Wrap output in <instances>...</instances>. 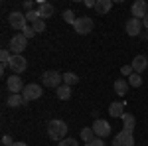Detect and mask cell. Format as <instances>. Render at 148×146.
Instances as JSON below:
<instances>
[{"instance_id":"6da1fadb","label":"cell","mask_w":148,"mask_h":146,"mask_svg":"<svg viewBox=\"0 0 148 146\" xmlns=\"http://www.w3.org/2000/svg\"><path fill=\"white\" fill-rule=\"evenodd\" d=\"M47 136L51 140H57V142L63 140V138H67V123L59 121V119L49 121V124H47Z\"/></svg>"},{"instance_id":"7a4b0ae2","label":"cell","mask_w":148,"mask_h":146,"mask_svg":"<svg viewBox=\"0 0 148 146\" xmlns=\"http://www.w3.org/2000/svg\"><path fill=\"white\" fill-rule=\"evenodd\" d=\"M42 81H44V87H49V89H57L61 87L63 83V75H59V71H53V69H47L42 73Z\"/></svg>"},{"instance_id":"3957f363","label":"cell","mask_w":148,"mask_h":146,"mask_svg":"<svg viewBox=\"0 0 148 146\" xmlns=\"http://www.w3.org/2000/svg\"><path fill=\"white\" fill-rule=\"evenodd\" d=\"M28 47V40L24 38V34H16L10 38V51L12 56H22V51Z\"/></svg>"},{"instance_id":"277c9868","label":"cell","mask_w":148,"mask_h":146,"mask_svg":"<svg viewBox=\"0 0 148 146\" xmlns=\"http://www.w3.org/2000/svg\"><path fill=\"white\" fill-rule=\"evenodd\" d=\"M93 26H95V24H93V20L89 18V16H79L73 28H75V32H77L79 36H87V34H91Z\"/></svg>"},{"instance_id":"5b68a950","label":"cell","mask_w":148,"mask_h":146,"mask_svg":"<svg viewBox=\"0 0 148 146\" xmlns=\"http://www.w3.org/2000/svg\"><path fill=\"white\" fill-rule=\"evenodd\" d=\"M8 24H10L14 30H20V32H22L24 28L28 26L26 14H22V12H10V16H8Z\"/></svg>"},{"instance_id":"8992f818","label":"cell","mask_w":148,"mask_h":146,"mask_svg":"<svg viewBox=\"0 0 148 146\" xmlns=\"http://www.w3.org/2000/svg\"><path fill=\"white\" fill-rule=\"evenodd\" d=\"M6 87H8V91L10 93H14V95H22V91H24V81L20 75H12V77L6 79Z\"/></svg>"},{"instance_id":"52a82bcc","label":"cell","mask_w":148,"mask_h":146,"mask_svg":"<svg viewBox=\"0 0 148 146\" xmlns=\"http://www.w3.org/2000/svg\"><path fill=\"white\" fill-rule=\"evenodd\" d=\"M22 97L28 101H36V99H40L42 97V87L40 85H36V83H30V85H26L22 91Z\"/></svg>"},{"instance_id":"ba28073f","label":"cell","mask_w":148,"mask_h":146,"mask_svg":"<svg viewBox=\"0 0 148 146\" xmlns=\"http://www.w3.org/2000/svg\"><path fill=\"white\" fill-rule=\"evenodd\" d=\"M8 67L18 75V73H24V71L28 69V61H26V57H24V56H12Z\"/></svg>"},{"instance_id":"9c48e42d","label":"cell","mask_w":148,"mask_h":146,"mask_svg":"<svg viewBox=\"0 0 148 146\" xmlns=\"http://www.w3.org/2000/svg\"><path fill=\"white\" fill-rule=\"evenodd\" d=\"M113 146H134V136H132V132L121 130L113 138Z\"/></svg>"},{"instance_id":"30bf717a","label":"cell","mask_w":148,"mask_h":146,"mask_svg":"<svg viewBox=\"0 0 148 146\" xmlns=\"http://www.w3.org/2000/svg\"><path fill=\"white\" fill-rule=\"evenodd\" d=\"M91 128L95 130V134L99 136V138H105V136L111 134V124L107 123V121H103V119H97V121L91 124Z\"/></svg>"},{"instance_id":"8fae6325","label":"cell","mask_w":148,"mask_h":146,"mask_svg":"<svg viewBox=\"0 0 148 146\" xmlns=\"http://www.w3.org/2000/svg\"><path fill=\"white\" fill-rule=\"evenodd\" d=\"M130 12H132V18H136V20H144V16L148 14V4L144 2V0H136V2L132 4Z\"/></svg>"},{"instance_id":"7c38bea8","label":"cell","mask_w":148,"mask_h":146,"mask_svg":"<svg viewBox=\"0 0 148 146\" xmlns=\"http://www.w3.org/2000/svg\"><path fill=\"white\" fill-rule=\"evenodd\" d=\"M125 30L128 36H140L142 34V20H136V18H130V20H126L125 24Z\"/></svg>"},{"instance_id":"4fadbf2b","label":"cell","mask_w":148,"mask_h":146,"mask_svg":"<svg viewBox=\"0 0 148 146\" xmlns=\"http://www.w3.org/2000/svg\"><path fill=\"white\" fill-rule=\"evenodd\" d=\"M130 65H132V69H134V73H138V75H140V73L148 67V57L140 53V56H136L134 59H132V63H130Z\"/></svg>"},{"instance_id":"5bb4252c","label":"cell","mask_w":148,"mask_h":146,"mask_svg":"<svg viewBox=\"0 0 148 146\" xmlns=\"http://www.w3.org/2000/svg\"><path fill=\"white\" fill-rule=\"evenodd\" d=\"M40 16H42V20H46V18H51L53 14H56V8H53V4H49V2H44V0H40Z\"/></svg>"},{"instance_id":"9a60e30c","label":"cell","mask_w":148,"mask_h":146,"mask_svg":"<svg viewBox=\"0 0 148 146\" xmlns=\"http://www.w3.org/2000/svg\"><path fill=\"white\" fill-rule=\"evenodd\" d=\"M125 103H121V101H114L109 105V114L111 117H114V119H123V114H125Z\"/></svg>"},{"instance_id":"2e32d148","label":"cell","mask_w":148,"mask_h":146,"mask_svg":"<svg viewBox=\"0 0 148 146\" xmlns=\"http://www.w3.org/2000/svg\"><path fill=\"white\" fill-rule=\"evenodd\" d=\"M123 130H126V132H132L134 130V126H136V119H134V114L132 112H125L123 114Z\"/></svg>"},{"instance_id":"e0dca14e","label":"cell","mask_w":148,"mask_h":146,"mask_svg":"<svg viewBox=\"0 0 148 146\" xmlns=\"http://www.w3.org/2000/svg\"><path fill=\"white\" fill-rule=\"evenodd\" d=\"M111 8H113V0H97V4H95V10H97V14H101V16L109 14Z\"/></svg>"},{"instance_id":"ac0fdd59","label":"cell","mask_w":148,"mask_h":146,"mask_svg":"<svg viewBox=\"0 0 148 146\" xmlns=\"http://www.w3.org/2000/svg\"><path fill=\"white\" fill-rule=\"evenodd\" d=\"M113 87H114V93H116V95H126V91H128V81H126V79H116Z\"/></svg>"},{"instance_id":"d6986e66","label":"cell","mask_w":148,"mask_h":146,"mask_svg":"<svg viewBox=\"0 0 148 146\" xmlns=\"http://www.w3.org/2000/svg\"><path fill=\"white\" fill-rule=\"evenodd\" d=\"M22 105H26V99H24L22 95L10 93V97H8V107H22Z\"/></svg>"},{"instance_id":"ffe728a7","label":"cell","mask_w":148,"mask_h":146,"mask_svg":"<svg viewBox=\"0 0 148 146\" xmlns=\"http://www.w3.org/2000/svg\"><path fill=\"white\" fill-rule=\"evenodd\" d=\"M69 97H71V87H69V85L57 87V99H59V101H67Z\"/></svg>"},{"instance_id":"44dd1931","label":"cell","mask_w":148,"mask_h":146,"mask_svg":"<svg viewBox=\"0 0 148 146\" xmlns=\"http://www.w3.org/2000/svg\"><path fill=\"white\" fill-rule=\"evenodd\" d=\"M95 136H97V134H95V130H93L91 126H85V128H81V140H83L85 144H87V142H91Z\"/></svg>"},{"instance_id":"7402d4cb","label":"cell","mask_w":148,"mask_h":146,"mask_svg":"<svg viewBox=\"0 0 148 146\" xmlns=\"http://www.w3.org/2000/svg\"><path fill=\"white\" fill-rule=\"evenodd\" d=\"M77 83H79V77H77L75 73H63V85L73 87V85H77Z\"/></svg>"},{"instance_id":"603a6c76","label":"cell","mask_w":148,"mask_h":146,"mask_svg":"<svg viewBox=\"0 0 148 146\" xmlns=\"http://www.w3.org/2000/svg\"><path fill=\"white\" fill-rule=\"evenodd\" d=\"M128 85H130V87H140V85H142V77H140V75H138V73H132V75H130V77H128Z\"/></svg>"},{"instance_id":"cb8c5ba5","label":"cell","mask_w":148,"mask_h":146,"mask_svg":"<svg viewBox=\"0 0 148 146\" xmlns=\"http://www.w3.org/2000/svg\"><path fill=\"white\" fill-rule=\"evenodd\" d=\"M26 20H28V22H32V24H36L38 20H42V16H40V10L28 12V14H26Z\"/></svg>"},{"instance_id":"d4e9b609","label":"cell","mask_w":148,"mask_h":146,"mask_svg":"<svg viewBox=\"0 0 148 146\" xmlns=\"http://www.w3.org/2000/svg\"><path fill=\"white\" fill-rule=\"evenodd\" d=\"M63 20H65L67 24H73V26H75V22H77V18H75V14H73L71 10H65V12H63Z\"/></svg>"},{"instance_id":"484cf974","label":"cell","mask_w":148,"mask_h":146,"mask_svg":"<svg viewBox=\"0 0 148 146\" xmlns=\"http://www.w3.org/2000/svg\"><path fill=\"white\" fill-rule=\"evenodd\" d=\"M0 59H2V65H8L10 59H12L10 51H8V49H2V51H0Z\"/></svg>"},{"instance_id":"4316f807","label":"cell","mask_w":148,"mask_h":146,"mask_svg":"<svg viewBox=\"0 0 148 146\" xmlns=\"http://www.w3.org/2000/svg\"><path fill=\"white\" fill-rule=\"evenodd\" d=\"M22 34H24L26 40H30V38H34V36H36V30L32 28V26H26V28L22 30Z\"/></svg>"},{"instance_id":"83f0119b","label":"cell","mask_w":148,"mask_h":146,"mask_svg":"<svg viewBox=\"0 0 148 146\" xmlns=\"http://www.w3.org/2000/svg\"><path fill=\"white\" fill-rule=\"evenodd\" d=\"M57 146H79L75 142V138H63V140H59Z\"/></svg>"},{"instance_id":"f1b7e54d","label":"cell","mask_w":148,"mask_h":146,"mask_svg":"<svg viewBox=\"0 0 148 146\" xmlns=\"http://www.w3.org/2000/svg\"><path fill=\"white\" fill-rule=\"evenodd\" d=\"M32 28L36 30V34H38V32H46V22H44V20H38L36 24H32Z\"/></svg>"},{"instance_id":"f546056e","label":"cell","mask_w":148,"mask_h":146,"mask_svg":"<svg viewBox=\"0 0 148 146\" xmlns=\"http://www.w3.org/2000/svg\"><path fill=\"white\" fill-rule=\"evenodd\" d=\"M121 73H123V77H130L134 73V69H132V65H123L121 67Z\"/></svg>"},{"instance_id":"4dcf8cb0","label":"cell","mask_w":148,"mask_h":146,"mask_svg":"<svg viewBox=\"0 0 148 146\" xmlns=\"http://www.w3.org/2000/svg\"><path fill=\"white\" fill-rule=\"evenodd\" d=\"M85 146H105V138H99V136H95L91 142H87Z\"/></svg>"},{"instance_id":"1f68e13d","label":"cell","mask_w":148,"mask_h":146,"mask_svg":"<svg viewBox=\"0 0 148 146\" xmlns=\"http://www.w3.org/2000/svg\"><path fill=\"white\" fill-rule=\"evenodd\" d=\"M2 144H4V146H12V144H14V140H12L8 134H4V136H2Z\"/></svg>"},{"instance_id":"d6a6232c","label":"cell","mask_w":148,"mask_h":146,"mask_svg":"<svg viewBox=\"0 0 148 146\" xmlns=\"http://www.w3.org/2000/svg\"><path fill=\"white\" fill-rule=\"evenodd\" d=\"M32 6H34V2H32V0H26V2H24V8H26L28 12H32Z\"/></svg>"},{"instance_id":"836d02e7","label":"cell","mask_w":148,"mask_h":146,"mask_svg":"<svg viewBox=\"0 0 148 146\" xmlns=\"http://www.w3.org/2000/svg\"><path fill=\"white\" fill-rule=\"evenodd\" d=\"M142 26H144V28H146V30H148V14H146V16H144V20H142Z\"/></svg>"},{"instance_id":"e575fe53","label":"cell","mask_w":148,"mask_h":146,"mask_svg":"<svg viewBox=\"0 0 148 146\" xmlns=\"http://www.w3.org/2000/svg\"><path fill=\"white\" fill-rule=\"evenodd\" d=\"M12 146H28V144H26V142H14Z\"/></svg>"}]
</instances>
